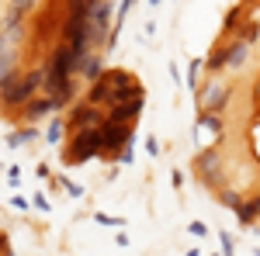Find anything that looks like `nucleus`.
<instances>
[{
  "instance_id": "1",
  "label": "nucleus",
  "mask_w": 260,
  "mask_h": 256,
  "mask_svg": "<svg viewBox=\"0 0 260 256\" xmlns=\"http://www.w3.org/2000/svg\"><path fill=\"white\" fill-rule=\"evenodd\" d=\"M101 153V135L98 128H83V132H73L70 135V145L62 149V163L73 166V163H87Z\"/></svg>"
},
{
  "instance_id": "2",
  "label": "nucleus",
  "mask_w": 260,
  "mask_h": 256,
  "mask_svg": "<svg viewBox=\"0 0 260 256\" xmlns=\"http://www.w3.org/2000/svg\"><path fill=\"white\" fill-rule=\"evenodd\" d=\"M31 97H35V90H31V87L21 80L18 69H14L11 77L0 83V107H24Z\"/></svg>"
},
{
  "instance_id": "3",
  "label": "nucleus",
  "mask_w": 260,
  "mask_h": 256,
  "mask_svg": "<svg viewBox=\"0 0 260 256\" xmlns=\"http://www.w3.org/2000/svg\"><path fill=\"white\" fill-rule=\"evenodd\" d=\"M98 135H101V149L111 153V156H118L121 145L132 142V128H128V125H115V121H101Z\"/></svg>"
},
{
  "instance_id": "4",
  "label": "nucleus",
  "mask_w": 260,
  "mask_h": 256,
  "mask_svg": "<svg viewBox=\"0 0 260 256\" xmlns=\"http://www.w3.org/2000/svg\"><path fill=\"white\" fill-rule=\"evenodd\" d=\"M101 121H104V115H101V107H94V104H87V100H80V104H73V107H70V118H66V128H70V135H73V132H83V128H98Z\"/></svg>"
},
{
  "instance_id": "5",
  "label": "nucleus",
  "mask_w": 260,
  "mask_h": 256,
  "mask_svg": "<svg viewBox=\"0 0 260 256\" xmlns=\"http://www.w3.org/2000/svg\"><path fill=\"white\" fill-rule=\"evenodd\" d=\"M225 100H229V87H225V83H208V87L201 90V107H205V115L222 111Z\"/></svg>"
},
{
  "instance_id": "6",
  "label": "nucleus",
  "mask_w": 260,
  "mask_h": 256,
  "mask_svg": "<svg viewBox=\"0 0 260 256\" xmlns=\"http://www.w3.org/2000/svg\"><path fill=\"white\" fill-rule=\"evenodd\" d=\"M49 111H56L52 97H49V94H35V97L21 107V121H39V118H45Z\"/></svg>"
},
{
  "instance_id": "7",
  "label": "nucleus",
  "mask_w": 260,
  "mask_h": 256,
  "mask_svg": "<svg viewBox=\"0 0 260 256\" xmlns=\"http://www.w3.org/2000/svg\"><path fill=\"white\" fill-rule=\"evenodd\" d=\"M87 104H94V107H111V90H108V83H104V80H94V83H90V87H87Z\"/></svg>"
},
{
  "instance_id": "8",
  "label": "nucleus",
  "mask_w": 260,
  "mask_h": 256,
  "mask_svg": "<svg viewBox=\"0 0 260 256\" xmlns=\"http://www.w3.org/2000/svg\"><path fill=\"white\" fill-rule=\"evenodd\" d=\"M39 0H11V14H7V31H14V24H21V18L35 7Z\"/></svg>"
},
{
  "instance_id": "9",
  "label": "nucleus",
  "mask_w": 260,
  "mask_h": 256,
  "mask_svg": "<svg viewBox=\"0 0 260 256\" xmlns=\"http://www.w3.org/2000/svg\"><path fill=\"white\" fill-rule=\"evenodd\" d=\"M77 73H80L83 80H90V83H94L104 69H101V59H98V56H90V52H87V56L80 59V69H77Z\"/></svg>"
},
{
  "instance_id": "10",
  "label": "nucleus",
  "mask_w": 260,
  "mask_h": 256,
  "mask_svg": "<svg viewBox=\"0 0 260 256\" xmlns=\"http://www.w3.org/2000/svg\"><path fill=\"white\" fill-rule=\"evenodd\" d=\"M62 125H66V121H62V118H56L52 125H49V132H45V138H49V142H59V138H62Z\"/></svg>"
},
{
  "instance_id": "11",
  "label": "nucleus",
  "mask_w": 260,
  "mask_h": 256,
  "mask_svg": "<svg viewBox=\"0 0 260 256\" xmlns=\"http://www.w3.org/2000/svg\"><path fill=\"white\" fill-rule=\"evenodd\" d=\"M35 138V128H24V132H18V135H11V145H21V142H31Z\"/></svg>"
},
{
  "instance_id": "12",
  "label": "nucleus",
  "mask_w": 260,
  "mask_h": 256,
  "mask_svg": "<svg viewBox=\"0 0 260 256\" xmlns=\"http://www.w3.org/2000/svg\"><path fill=\"white\" fill-rule=\"evenodd\" d=\"M11 73H14V62L7 59V56H0V83H4V80L11 77Z\"/></svg>"
},
{
  "instance_id": "13",
  "label": "nucleus",
  "mask_w": 260,
  "mask_h": 256,
  "mask_svg": "<svg viewBox=\"0 0 260 256\" xmlns=\"http://www.w3.org/2000/svg\"><path fill=\"white\" fill-rule=\"evenodd\" d=\"M222 204L236 208V204H240V194H236V191H222Z\"/></svg>"
},
{
  "instance_id": "14",
  "label": "nucleus",
  "mask_w": 260,
  "mask_h": 256,
  "mask_svg": "<svg viewBox=\"0 0 260 256\" xmlns=\"http://www.w3.org/2000/svg\"><path fill=\"white\" fill-rule=\"evenodd\" d=\"M7 253V236H4V232H0V256Z\"/></svg>"
},
{
  "instance_id": "15",
  "label": "nucleus",
  "mask_w": 260,
  "mask_h": 256,
  "mask_svg": "<svg viewBox=\"0 0 260 256\" xmlns=\"http://www.w3.org/2000/svg\"><path fill=\"white\" fill-rule=\"evenodd\" d=\"M90 4H98V0H90Z\"/></svg>"
}]
</instances>
